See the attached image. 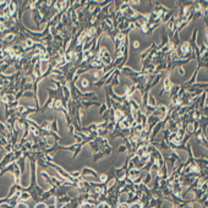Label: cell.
<instances>
[{
	"label": "cell",
	"instance_id": "obj_1",
	"mask_svg": "<svg viewBox=\"0 0 208 208\" xmlns=\"http://www.w3.org/2000/svg\"><path fill=\"white\" fill-rule=\"evenodd\" d=\"M16 163H17V165H18V168H20V172H21V174L24 175L25 170H26V158H25L24 155H22L21 158H18V159L16 160Z\"/></svg>",
	"mask_w": 208,
	"mask_h": 208
},
{
	"label": "cell",
	"instance_id": "obj_2",
	"mask_svg": "<svg viewBox=\"0 0 208 208\" xmlns=\"http://www.w3.org/2000/svg\"><path fill=\"white\" fill-rule=\"evenodd\" d=\"M49 130L50 131H53L55 133H59V129H58V119L57 118H54V120L52 123H50L49 125Z\"/></svg>",
	"mask_w": 208,
	"mask_h": 208
},
{
	"label": "cell",
	"instance_id": "obj_3",
	"mask_svg": "<svg viewBox=\"0 0 208 208\" xmlns=\"http://www.w3.org/2000/svg\"><path fill=\"white\" fill-rule=\"evenodd\" d=\"M151 181H152V175H151V172H147V173H145V178H143V184L146 185V186H148V185L151 184Z\"/></svg>",
	"mask_w": 208,
	"mask_h": 208
},
{
	"label": "cell",
	"instance_id": "obj_4",
	"mask_svg": "<svg viewBox=\"0 0 208 208\" xmlns=\"http://www.w3.org/2000/svg\"><path fill=\"white\" fill-rule=\"evenodd\" d=\"M104 153L103 152H98V153H93V162L94 163H97L98 160H100V159H103L104 158Z\"/></svg>",
	"mask_w": 208,
	"mask_h": 208
},
{
	"label": "cell",
	"instance_id": "obj_5",
	"mask_svg": "<svg viewBox=\"0 0 208 208\" xmlns=\"http://www.w3.org/2000/svg\"><path fill=\"white\" fill-rule=\"evenodd\" d=\"M31 196H30V193L28 192H21V195H20V202H25L26 200H28Z\"/></svg>",
	"mask_w": 208,
	"mask_h": 208
},
{
	"label": "cell",
	"instance_id": "obj_6",
	"mask_svg": "<svg viewBox=\"0 0 208 208\" xmlns=\"http://www.w3.org/2000/svg\"><path fill=\"white\" fill-rule=\"evenodd\" d=\"M107 110H108V107H107V105H105V103H104V104H102V105H100V108H99L98 115H99V116H102V115H103L105 112H107Z\"/></svg>",
	"mask_w": 208,
	"mask_h": 208
},
{
	"label": "cell",
	"instance_id": "obj_7",
	"mask_svg": "<svg viewBox=\"0 0 208 208\" xmlns=\"http://www.w3.org/2000/svg\"><path fill=\"white\" fill-rule=\"evenodd\" d=\"M94 208H110V206L107 202H98V205H97Z\"/></svg>",
	"mask_w": 208,
	"mask_h": 208
},
{
	"label": "cell",
	"instance_id": "obj_8",
	"mask_svg": "<svg viewBox=\"0 0 208 208\" xmlns=\"http://www.w3.org/2000/svg\"><path fill=\"white\" fill-rule=\"evenodd\" d=\"M34 208H48V205H47V203H45V202L40 201V202H38V203H36Z\"/></svg>",
	"mask_w": 208,
	"mask_h": 208
},
{
	"label": "cell",
	"instance_id": "obj_9",
	"mask_svg": "<svg viewBox=\"0 0 208 208\" xmlns=\"http://www.w3.org/2000/svg\"><path fill=\"white\" fill-rule=\"evenodd\" d=\"M96 206H93V205H90V203H87V202H83L82 205H80V207L78 208H94Z\"/></svg>",
	"mask_w": 208,
	"mask_h": 208
},
{
	"label": "cell",
	"instance_id": "obj_10",
	"mask_svg": "<svg viewBox=\"0 0 208 208\" xmlns=\"http://www.w3.org/2000/svg\"><path fill=\"white\" fill-rule=\"evenodd\" d=\"M15 208H28V206H27L25 202H17V205L15 206Z\"/></svg>",
	"mask_w": 208,
	"mask_h": 208
},
{
	"label": "cell",
	"instance_id": "obj_11",
	"mask_svg": "<svg viewBox=\"0 0 208 208\" xmlns=\"http://www.w3.org/2000/svg\"><path fill=\"white\" fill-rule=\"evenodd\" d=\"M127 149H126V146L125 145H121L119 147V149H118V153H125V152H126Z\"/></svg>",
	"mask_w": 208,
	"mask_h": 208
},
{
	"label": "cell",
	"instance_id": "obj_12",
	"mask_svg": "<svg viewBox=\"0 0 208 208\" xmlns=\"http://www.w3.org/2000/svg\"><path fill=\"white\" fill-rule=\"evenodd\" d=\"M129 208H142V205L140 202H136V203H132V205L129 206Z\"/></svg>",
	"mask_w": 208,
	"mask_h": 208
},
{
	"label": "cell",
	"instance_id": "obj_13",
	"mask_svg": "<svg viewBox=\"0 0 208 208\" xmlns=\"http://www.w3.org/2000/svg\"><path fill=\"white\" fill-rule=\"evenodd\" d=\"M81 85H82L83 88H87V87L90 86V82H88V80H85V78H83L82 82H81Z\"/></svg>",
	"mask_w": 208,
	"mask_h": 208
},
{
	"label": "cell",
	"instance_id": "obj_14",
	"mask_svg": "<svg viewBox=\"0 0 208 208\" xmlns=\"http://www.w3.org/2000/svg\"><path fill=\"white\" fill-rule=\"evenodd\" d=\"M118 208H129V205L126 202H119Z\"/></svg>",
	"mask_w": 208,
	"mask_h": 208
}]
</instances>
